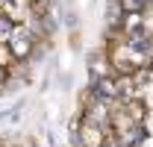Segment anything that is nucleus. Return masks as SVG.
I'll return each mask as SVG.
<instances>
[{"label": "nucleus", "mask_w": 153, "mask_h": 147, "mask_svg": "<svg viewBox=\"0 0 153 147\" xmlns=\"http://www.w3.org/2000/svg\"><path fill=\"white\" fill-rule=\"evenodd\" d=\"M6 38H12V24L0 15V41H6Z\"/></svg>", "instance_id": "nucleus-1"}]
</instances>
